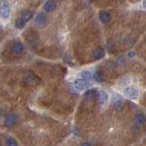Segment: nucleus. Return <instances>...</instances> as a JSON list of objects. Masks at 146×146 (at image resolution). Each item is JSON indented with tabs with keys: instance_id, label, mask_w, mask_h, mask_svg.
I'll use <instances>...</instances> for the list:
<instances>
[{
	"instance_id": "a211bd4d",
	"label": "nucleus",
	"mask_w": 146,
	"mask_h": 146,
	"mask_svg": "<svg viewBox=\"0 0 146 146\" xmlns=\"http://www.w3.org/2000/svg\"><path fill=\"white\" fill-rule=\"evenodd\" d=\"M80 78L85 79V80H90V79H91V77H92L91 73L90 71H87V70H84L81 73H80Z\"/></svg>"
},
{
	"instance_id": "9b49d317",
	"label": "nucleus",
	"mask_w": 146,
	"mask_h": 146,
	"mask_svg": "<svg viewBox=\"0 0 146 146\" xmlns=\"http://www.w3.org/2000/svg\"><path fill=\"white\" fill-rule=\"evenodd\" d=\"M24 46H23L21 43H16V44H14L12 46V48H11V51L13 53H16V54H20L22 53L23 51H24Z\"/></svg>"
},
{
	"instance_id": "423d86ee",
	"label": "nucleus",
	"mask_w": 146,
	"mask_h": 146,
	"mask_svg": "<svg viewBox=\"0 0 146 146\" xmlns=\"http://www.w3.org/2000/svg\"><path fill=\"white\" fill-rule=\"evenodd\" d=\"M146 121V118L143 113H139L134 117V126L140 128L143 126Z\"/></svg>"
},
{
	"instance_id": "f257e3e1",
	"label": "nucleus",
	"mask_w": 146,
	"mask_h": 146,
	"mask_svg": "<svg viewBox=\"0 0 146 146\" xmlns=\"http://www.w3.org/2000/svg\"><path fill=\"white\" fill-rule=\"evenodd\" d=\"M0 9H1V17L3 19L9 18V17H10V8H9V2L7 0H1Z\"/></svg>"
},
{
	"instance_id": "f03ea898",
	"label": "nucleus",
	"mask_w": 146,
	"mask_h": 146,
	"mask_svg": "<svg viewBox=\"0 0 146 146\" xmlns=\"http://www.w3.org/2000/svg\"><path fill=\"white\" fill-rule=\"evenodd\" d=\"M123 94H124V96L128 99L135 100L138 98L139 92L135 88H133V87H128V88H125L123 90Z\"/></svg>"
},
{
	"instance_id": "f3484780",
	"label": "nucleus",
	"mask_w": 146,
	"mask_h": 146,
	"mask_svg": "<svg viewBox=\"0 0 146 146\" xmlns=\"http://www.w3.org/2000/svg\"><path fill=\"white\" fill-rule=\"evenodd\" d=\"M6 146H18L17 141L15 138H12V137H9L7 139L6 141Z\"/></svg>"
},
{
	"instance_id": "9d476101",
	"label": "nucleus",
	"mask_w": 146,
	"mask_h": 146,
	"mask_svg": "<svg viewBox=\"0 0 146 146\" xmlns=\"http://www.w3.org/2000/svg\"><path fill=\"white\" fill-rule=\"evenodd\" d=\"M92 56L95 59H102L105 56V51L102 48H97L93 50Z\"/></svg>"
},
{
	"instance_id": "6ab92c4d",
	"label": "nucleus",
	"mask_w": 146,
	"mask_h": 146,
	"mask_svg": "<svg viewBox=\"0 0 146 146\" xmlns=\"http://www.w3.org/2000/svg\"><path fill=\"white\" fill-rule=\"evenodd\" d=\"M93 77H94V80L96 81H98V82L103 81V76H102V74L100 72H96Z\"/></svg>"
},
{
	"instance_id": "4468645a",
	"label": "nucleus",
	"mask_w": 146,
	"mask_h": 146,
	"mask_svg": "<svg viewBox=\"0 0 146 146\" xmlns=\"http://www.w3.org/2000/svg\"><path fill=\"white\" fill-rule=\"evenodd\" d=\"M25 82L27 85L29 86H35L36 84H38V78L35 77L34 75H29L26 78Z\"/></svg>"
},
{
	"instance_id": "0eeeda50",
	"label": "nucleus",
	"mask_w": 146,
	"mask_h": 146,
	"mask_svg": "<svg viewBox=\"0 0 146 146\" xmlns=\"http://www.w3.org/2000/svg\"><path fill=\"white\" fill-rule=\"evenodd\" d=\"M99 18L100 22L103 23V24H108L111 19V14L107 11H100L99 14Z\"/></svg>"
},
{
	"instance_id": "7ed1b4c3",
	"label": "nucleus",
	"mask_w": 146,
	"mask_h": 146,
	"mask_svg": "<svg viewBox=\"0 0 146 146\" xmlns=\"http://www.w3.org/2000/svg\"><path fill=\"white\" fill-rule=\"evenodd\" d=\"M90 83L88 81V80H85V79H77L75 81H74V86L77 90H86L88 89L90 87Z\"/></svg>"
},
{
	"instance_id": "412c9836",
	"label": "nucleus",
	"mask_w": 146,
	"mask_h": 146,
	"mask_svg": "<svg viewBox=\"0 0 146 146\" xmlns=\"http://www.w3.org/2000/svg\"><path fill=\"white\" fill-rule=\"evenodd\" d=\"M80 146H91V145L90 143H83Z\"/></svg>"
},
{
	"instance_id": "dca6fc26",
	"label": "nucleus",
	"mask_w": 146,
	"mask_h": 146,
	"mask_svg": "<svg viewBox=\"0 0 146 146\" xmlns=\"http://www.w3.org/2000/svg\"><path fill=\"white\" fill-rule=\"evenodd\" d=\"M96 95V90H88L84 93V99L86 100H91Z\"/></svg>"
},
{
	"instance_id": "6e6552de",
	"label": "nucleus",
	"mask_w": 146,
	"mask_h": 146,
	"mask_svg": "<svg viewBox=\"0 0 146 146\" xmlns=\"http://www.w3.org/2000/svg\"><path fill=\"white\" fill-rule=\"evenodd\" d=\"M56 6H57L56 2H55L54 0H48V1L45 3L43 8L46 12H52L54 9L56 8Z\"/></svg>"
},
{
	"instance_id": "1a4fd4ad",
	"label": "nucleus",
	"mask_w": 146,
	"mask_h": 146,
	"mask_svg": "<svg viewBox=\"0 0 146 146\" xmlns=\"http://www.w3.org/2000/svg\"><path fill=\"white\" fill-rule=\"evenodd\" d=\"M47 20H48L47 16H46L44 13H39L38 15L36 16V17L35 23H36V25H38V26H42V25L46 24Z\"/></svg>"
},
{
	"instance_id": "2eb2a0df",
	"label": "nucleus",
	"mask_w": 146,
	"mask_h": 146,
	"mask_svg": "<svg viewBox=\"0 0 146 146\" xmlns=\"http://www.w3.org/2000/svg\"><path fill=\"white\" fill-rule=\"evenodd\" d=\"M26 24H27V21H25L20 17H18L16 19V22H15V26H16V27L17 29H22L23 27L26 26Z\"/></svg>"
},
{
	"instance_id": "20e7f679",
	"label": "nucleus",
	"mask_w": 146,
	"mask_h": 146,
	"mask_svg": "<svg viewBox=\"0 0 146 146\" xmlns=\"http://www.w3.org/2000/svg\"><path fill=\"white\" fill-rule=\"evenodd\" d=\"M17 122V115L15 113H10L8 114L6 118V121H5V124L7 127L11 128L13 126H15Z\"/></svg>"
},
{
	"instance_id": "f8f14e48",
	"label": "nucleus",
	"mask_w": 146,
	"mask_h": 146,
	"mask_svg": "<svg viewBox=\"0 0 146 146\" xmlns=\"http://www.w3.org/2000/svg\"><path fill=\"white\" fill-rule=\"evenodd\" d=\"M97 98H98V100H99L100 103L104 104V103H106L107 100H108V95H107L106 92H105V91L102 90V91H99V92H98Z\"/></svg>"
},
{
	"instance_id": "aec40b11",
	"label": "nucleus",
	"mask_w": 146,
	"mask_h": 146,
	"mask_svg": "<svg viewBox=\"0 0 146 146\" xmlns=\"http://www.w3.org/2000/svg\"><path fill=\"white\" fill-rule=\"evenodd\" d=\"M128 57H129V58H133V57H135V52L134 51H130L129 53H128Z\"/></svg>"
},
{
	"instance_id": "39448f33",
	"label": "nucleus",
	"mask_w": 146,
	"mask_h": 146,
	"mask_svg": "<svg viewBox=\"0 0 146 146\" xmlns=\"http://www.w3.org/2000/svg\"><path fill=\"white\" fill-rule=\"evenodd\" d=\"M112 105L113 107L115 108L116 110H120L122 108L123 106V100L122 98L121 97L120 95H116L114 94L113 95V98H112Z\"/></svg>"
},
{
	"instance_id": "5701e85b",
	"label": "nucleus",
	"mask_w": 146,
	"mask_h": 146,
	"mask_svg": "<svg viewBox=\"0 0 146 146\" xmlns=\"http://www.w3.org/2000/svg\"><path fill=\"white\" fill-rule=\"evenodd\" d=\"M59 1H63V0H59Z\"/></svg>"
},
{
	"instance_id": "4be33fe9",
	"label": "nucleus",
	"mask_w": 146,
	"mask_h": 146,
	"mask_svg": "<svg viewBox=\"0 0 146 146\" xmlns=\"http://www.w3.org/2000/svg\"><path fill=\"white\" fill-rule=\"evenodd\" d=\"M143 7L146 9V0H143Z\"/></svg>"
},
{
	"instance_id": "ddd939ff",
	"label": "nucleus",
	"mask_w": 146,
	"mask_h": 146,
	"mask_svg": "<svg viewBox=\"0 0 146 146\" xmlns=\"http://www.w3.org/2000/svg\"><path fill=\"white\" fill-rule=\"evenodd\" d=\"M19 17H22L23 19H24L25 21H29V20H30L31 18H32V17H33V12L32 11H30V10H23L21 13H20V15H19Z\"/></svg>"
}]
</instances>
